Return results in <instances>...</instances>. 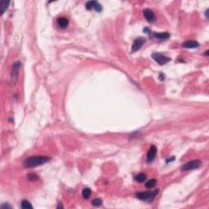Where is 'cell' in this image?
Returning <instances> with one entry per match:
<instances>
[{"instance_id":"6da1fadb","label":"cell","mask_w":209,"mask_h":209,"mask_svg":"<svg viewBox=\"0 0 209 209\" xmlns=\"http://www.w3.org/2000/svg\"><path fill=\"white\" fill-rule=\"evenodd\" d=\"M50 160H51L50 158L46 157V156H31L24 161L23 166L26 168H36L38 166L43 165Z\"/></svg>"},{"instance_id":"7a4b0ae2","label":"cell","mask_w":209,"mask_h":209,"mask_svg":"<svg viewBox=\"0 0 209 209\" xmlns=\"http://www.w3.org/2000/svg\"><path fill=\"white\" fill-rule=\"evenodd\" d=\"M158 189H155V190H151V191H145V192H137L136 194V197L138 199L140 200L145 201L147 203H151L152 201L154 200L155 197L157 196L158 194Z\"/></svg>"},{"instance_id":"3957f363","label":"cell","mask_w":209,"mask_h":209,"mask_svg":"<svg viewBox=\"0 0 209 209\" xmlns=\"http://www.w3.org/2000/svg\"><path fill=\"white\" fill-rule=\"evenodd\" d=\"M202 165V162L198 159H195V160L189 161L188 163H185L184 165L181 167V170L182 171H190V170H194V169H198V168H200Z\"/></svg>"},{"instance_id":"277c9868","label":"cell","mask_w":209,"mask_h":209,"mask_svg":"<svg viewBox=\"0 0 209 209\" xmlns=\"http://www.w3.org/2000/svg\"><path fill=\"white\" fill-rule=\"evenodd\" d=\"M151 57L160 66H163V65H165L169 61H171V58L168 57H166V56H164L163 54H160V53H158V52H154L151 55Z\"/></svg>"},{"instance_id":"5b68a950","label":"cell","mask_w":209,"mask_h":209,"mask_svg":"<svg viewBox=\"0 0 209 209\" xmlns=\"http://www.w3.org/2000/svg\"><path fill=\"white\" fill-rule=\"evenodd\" d=\"M20 66H21V62L20 61H17L12 65V72H11V80H12V84H15L16 82H17Z\"/></svg>"},{"instance_id":"8992f818","label":"cell","mask_w":209,"mask_h":209,"mask_svg":"<svg viewBox=\"0 0 209 209\" xmlns=\"http://www.w3.org/2000/svg\"><path fill=\"white\" fill-rule=\"evenodd\" d=\"M85 8L87 10H92V8H94L98 12L102 11V6L97 1H88L85 4Z\"/></svg>"},{"instance_id":"52a82bcc","label":"cell","mask_w":209,"mask_h":209,"mask_svg":"<svg viewBox=\"0 0 209 209\" xmlns=\"http://www.w3.org/2000/svg\"><path fill=\"white\" fill-rule=\"evenodd\" d=\"M146 43V38H138L137 39H135L132 46V52H137L138 50H140L144 43Z\"/></svg>"},{"instance_id":"ba28073f","label":"cell","mask_w":209,"mask_h":209,"mask_svg":"<svg viewBox=\"0 0 209 209\" xmlns=\"http://www.w3.org/2000/svg\"><path fill=\"white\" fill-rule=\"evenodd\" d=\"M156 154H157V148H156V146H150L149 151L147 153V162H148V163H151V162H153V161L155 160Z\"/></svg>"},{"instance_id":"9c48e42d","label":"cell","mask_w":209,"mask_h":209,"mask_svg":"<svg viewBox=\"0 0 209 209\" xmlns=\"http://www.w3.org/2000/svg\"><path fill=\"white\" fill-rule=\"evenodd\" d=\"M143 13L145 17H146V19L147 20L148 22H153V21L155 20V13H154V12H153L152 10H150V9L149 8H146L143 11Z\"/></svg>"},{"instance_id":"30bf717a","label":"cell","mask_w":209,"mask_h":209,"mask_svg":"<svg viewBox=\"0 0 209 209\" xmlns=\"http://www.w3.org/2000/svg\"><path fill=\"white\" fill-rule=\"evenodd\" d=\"M153 37L157 38L158 40H167L170 38V34L168 32H162V33H153Z\"/></svg>"},{"instance_id":"8fae6325","label":"cell","mask_w":209,"mask_h":209,"mask_svg":"<svg viewBox=\"0 0 209 209\" xmlns=\"http://www.w3.org/2000/svg\"><path fill=\"white\" fill-rule=\"evenodd\" d=\"M181 46L183 47V48H197L199 47V43H198V42H196V41L188 40L182 43Z\"/></svg>"},{"instance_id":"7c38bea8","label":"cell","mask_w":209,"mask_h":209,"mask_svg":"<svg viewBox=\"0 0 209 209\" xmlns=\"http://www.w3.org/2000/svg\"><path fill=\"white\" fill-rule=\"evenodd\" d=\"M57 24L60 28L61 29H66L69 26V20L66 17H59L57 19Z\"/></svg>"},{"instance_id":"4fadbf2b","label":"cell","mask_w":209,"mask_h":209,"mask_svg":"<svg viewBox=\"0 0 209 209\" xmlns=\"http://www.w3.org/2000/svg\"><path fill=\"white\" fill-rule=\"evenodd\" d=\"M9 5V2H7L5 0H2L1 3H0V14L3 15L7 9H8V6Z\"/></svg>"},{"instance_id":"5bb4252c","label":"cell","mask_w":209,"mask_h":209,"mask_svg":"<svg viewBox=\"0 0 209 209\" xmlns=\"http://www.w3.org/2000/svg\"><path fill=\"white\" fill-rule=\"evenodd\" d=\"M91 194H92V190H91V189H89V188H84L83 189V191H82V195H83V197L85 199L89 198L90 196H91Z\"/></svg>"},{"instance_id":"9a60e30c","label":"cell","mask_w":209,"mask_h":209,"mask_svg":"<svg viewBox=\"0 0 209 209\" xmlns=\"http://www.w3.org/2000/svg\"><path fill=\"white\" fill-rule=\"evenodd\" d=\"M135 180L138 181V182H140V183L144 182L146 180V175L144 174V173H140V174L137 175L135 177Z\"/></svg>"},{"instance_id":"2e32d148","label":"cell","mask_w":209,"mask_h":209,"mask_svg":"<svg viewBox=\"0 0 209 209\" xmlns=\"http://www.w3.org/2000/svg\"><path fill=\"white\" fill-rule=\"evenodd\" d=\"M156 183H157V180L155 179H150L146 183V187L148 189H152L153 187H155Z\"/></svg>"},{"instance_id":"e0dca14e","label":"cell","mask_w":209,"mask_h":209,"mask_svg":"<svg viewBox=\"0 0 209 209\" xmlns=\"http://www.w3.org/2000/svg\"><path fill=\"white\" fill-rule=\"evenodd\" d=\"M20 207H21V208H23V209L33 208V206L30 204V203H29V201H27V200L22 201L21 203H20Z\"/></svg>"},{"instance_id":"ac0fdd59","label":"cell","mask_w":209,"mask_h":209,"mask_svg":"<svg viewBox=\"0 0 209 209\" xmlns=\"http://www.w3.org/2000/svg\"><path fill=\"white\" fill-rule=\"evenodd\" d=\"M27 178L29 181H36V180H38V177L36 174H34V173H29V174L27 175Z\"/></svg>"},{"instance_id":"d6986e66","label":"cell","mask_w":209,"mask_h":209,"mask_svg":"<svg viewBox=\"0 0 209 209\" xmlns=\"http://www.w3.org/2000/svg\"><path fill=\"white\" fill-rule=\"evenodd\" d=\"M92 204L95 207H100L101 206V204H102V200H101L100 198H94V199L92 201Z\"/></svg>"},{"instance_id":"ffe728a7","label":"cell","mask_w":209,"mask_h":209,"mask_svg":"<svg viewBox=\"0 0 209 209\" xmlns=\"http://www.w3.org/2000/svg\"><path fill=\"white\" fill-rule=\"evenodd\" d=\"M1 208L2 209H6V208H11V206L9 204H7V203H4L1 206Z\"/></svg>"},{"instance_id":"44dd1931","label":"cell","mask_w":209,"mask_h":209,"mask_svg":"<svg viewBox=\"0 0 209 209\" xmlns=\"http://www.w3.org/2000/svg\"><path fill=\"white\" fill-rule=\"evenodd\" d=\"M159 79H160L161 81H163L165 79V75H163V73H160V74H159Z\"/></svg>"},{"instance_id":"7402d4cb","label":"cell","mask_w":209,"mask_h":209,"mask_svg":"<svg viewBox=\"0 0 209 209\" xmlns=\"http://www.w3.org/2000/svg\"><path fill=\"white\" fill-rule=\"evenodd\" d=\"M204 55L207 56V55H208V51H206V52H205V53H204Z\"/></svg>"}]
</instances>
